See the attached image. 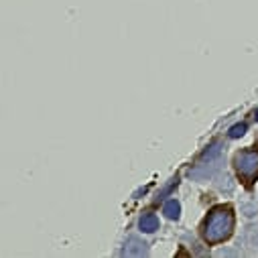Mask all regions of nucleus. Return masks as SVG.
Segmentation results:
<instances>
[{
  "mask_svg": "<svg viewBox=\"0 0 258 258\" xmlns=\"http://www.w3.org/2000/svg\"><path fill=\"white\" fill-rule=\"evenodd\" d=\"M234 224L236 218L232 214L230 208H214L208 216V220L204 222V238L210 244H220L224 240H228L234 232Z\"/></svg>",
  "mask_w": 258,
  "mask_h": 258,
  "instance_id": "nucleus-1",
  "label": "nucleus"
},
{
  "mask_svg": "<svg viewBox=\"0 0 258 258\" xmlns=\"http://www.w3.org/2000/svg\"><path fill=\"white\" fill-rule=\"evenodd\" d=\"M234 167L244 179L254 181L258 177V153L256 151H240L234 157Z\"/></svg>",
  "mask_w": 258,
  "mask_h": 258,
  "instance_id": "nucleus-2",
  "label": "nucleus"
},
{
  "mask_svg": "<svg viewBox=\"0 0 258 258\" xmlns=\"http://www.w3.org/2000/svg\"><path fill=\"white\" fill-rule=\"evenodd\" d=\"M149 254V244L143 242L141 238L133 236L124 242V248H122V256H147Z\"/></svg>",
  "mask_w": 258,
  "mask_h": 258,
  "instance_id": "nucleus-3",
  "label": "nucleus"
},
{
  "mask_svg": "<svg viewBox=\"0 0 258 258\" xmlns=\"http://www.w3.org/2000/svg\"><path fill=\"white\" fill-rule=\"evenodd\" d=\"M139 228L145 234H153V232L159 230V218L155 214H143L141 220H139Z\"/></svg>",
  "mask_w": 258,
  "mask_h": 258,
  "instance_id": "nucleus-4",
  "label": "nucleus"
},
{
  "mask_svg": "<svg viewBox=\"0 0 258 258\" xmlns=\"http://www.w3.org/2000/svg\"><path fill=\"white\" fill-rule=\"evenodd\" d=\"M240 212H242L246 218H254V216H258V200H254V198H246V200H242V204H240Z\"/></svg>",
  "mask_w": 258,
  "mask_h": 258,
  "instance_id": "nucleus-5",
  "label": "nucleus"
},
{
  "mask_svg": "<svg viewBox=\"0 0 258 258\" xmlns=\"http://www.w3.org/2000/svg\"><path fill=\"white\" fill-rule=\"evenodd\" d=\"M163 214H165L169 220H179V216H181V204H179L177 200H169V202L165 204V208H163Z\"/></svg>",
  "mask_w": 258,
  "mask_h": 258,
  "instance_id": "nucleus-6",
  "label": "nucleus"
},
{
  "mask_svg": "<svg viewBox=\"0 0 258 258\" xmlns=\"http://www.w3.org/2000/svg\"><path fill=\"white\" fill-rule=\"evenodd\" d=\"M234 187H236V183H234V179H232V175H222L220 177V181H218V189L220 191H224V193H232L234 191Z\"/></svg>",
  "mask_w": 258,
  "mask_h": 258,
  "instance_id": "nucleus-7",
  "label": "nucleus"
},
{
  "mask_svg": "<svg viewBox=\"0 0 258 258\" xmlns=\"http://www.w3.org/2000/svg\"><path fill=\"white\" fill-rule=\"evenodd\" d=\"M220 155H222V145H218V143H216V145H212V147H208V149L204 151V155H202V161H208V163H210V161L218 159Z\"/></svg>",
  "mask_w": 258,
  "mask_h": 258,
  "instance_id": "nucleus-8",
  "label": "nucleus"
},
{
  "mask_svg": "<svg viewBox=\"0 0 258 258\" xmlns=\"http://www.w3.org/2000/svg\"><path fill=\"white\" fill-rule=\"evenodd\" d=\"M244 133H246V124L242 122V124H234V126L230 128V131H228V137H230V139H240Z\"/></svg>",
  "mask_w": 258,
  "mask_h": 258,
  "instance_id": "nucleus-9",
  "label": "nucleus"
},
{
  "mask_svg": "<svg viewBox=\"0 0 258 258\" xmlns=\"http://www.w3.org/2000/svg\"><path fill=\"white\" fill-rule=\"evenodd\" d=\"M246 238H254V246H258V228H248Z\"/></svg>",
  "mask_w": 258,
  "mask_h": 258,
  "instance_id": "nucleus-10",
  "label": "nucleus"
},
{
  "mask_svg": "<svg viewBox=\"0 0 258 258\" xmlns=\"http://www.w3.org/2000/svg\"><path fill=\"white\" fill-rule=\"evenodd\" d=\"M256 120H258V110H256Z\"/></svg>",
  "mask_w": 258,
  "mask_h": 258,
  "instance_id": "nucleus-11",
  "label": "nucleus"
}]
</instances>
